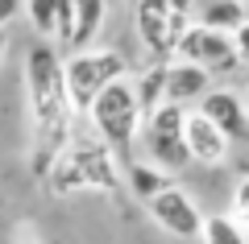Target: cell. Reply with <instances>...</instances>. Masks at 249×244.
<instances>
[{"mask_svg":"<svg viewBox=\"0 0 249 244\" xmlns=\"http://www.w3.org/2000/svg\"><path fill=\"white\" fill-rule=\"evenodd\" d=\"M21 17V4H9V0H0V29H9V21Z\"/></svg>","mask_w":249,"mask_h":244,"instance_id":"obj_20","label":"cell"},{"mask_svg":"<svg viewBox=\"0 0 249 244\" xmlns=\"http://www.w3.org/2000/svg\"><path fill=\"white\" fill-rule=\"evenodd\" d=\"M199 236H204V244H249L232 215H208L204 228H199Z\"/></svg>","mask_w":249,"mask_h":244,"instance_id":"obj_16","label":"cell"},{"mask_svg":"<svg viewBox=\"0 0 249 244\" xmlns=\"http://www.w3.org/2000/svg\"><path fill=\"white\" fill-rule=\"evenodd\" d=\"M54 195H75V191H104L121 195V162L100 145L96 137H71V145L58 153V162L46 174Z\"/></svg>","mask_w":249,"mask_h":244,"instance_id":"obj_2","label":"cell"},{"mask_svg":"<svg viewBox=\"0 0 249 244\" xmlns=\"http://www.w3.org/2000/svg\"><path fill=\"white\" fill-rule=\"evenodd\" d=\"M196 21H199L204 29H216V33H229V37H232V33L249 21V9H245V4H232V0H220V4H208Z\"/></svg>","mask_w":249,"mask_h":244,"instance_id":"obj_15","label":"cell"},{"mask_svg":"<svg viewBox=\"0 0 249 244\" xmlns=\"http://www.w3.org/2000/svg\"><path fill=\"white\" fill-rule=\"evenodd\" d=\"M145 211H150V219L162 232L178 236V240H196L199 228H204V211H199V203L191 199L183 186H166L162 195H154V199L145 203Z\"/></svg>","mask_w":249,"mask_h":244,"instance_id":"obj_8","label":"cell"},{"mask_svg":"<svg viewBox=\"0 0 249 244\" xmlns=\"http://www.w3.org/2000/svg\"><path fill=\"white\" fill-rule=\"evenodd\" d=\"M25 87H29V120L37 132L34 149V174H50V166L58 162V153L71 145V99H67V83H62V58L54 50V42H34L25 54Z\"/></svg>","mask_w":249,"mask_h":244,"instance_id":"obj_1","label":"cell"},{"mask_svg":"<svg viewBox=\"0 0 249 244\" xmlns=\"http://www.w3.org/2000/svg\"><path fill=\"white\" fill-rule=\"evenodd\" d=\"M75 9V33H71V46H75V54L79 50H88L91 42H96V33H100V25H104V4H96V0H79V4H71Z\"/></svg>","mask_w":249,"mask_h":244,"instance_id":"obj_14","label":"cell"},{"mask_svg":"<svg viewBox=\"0 0 249 244\" xmlns=\"http://www.w3.org/2000/svg\"><path fill=\"white\" fill-rule=\"evenodd\" d=\"M175 58L178 62H191V66H199V70H208L212 79L216 75H229L232 66H241L237 54H232V37L229 33H216V29H204L199 21L178 37Z\"/></svg>","mask_w":249,"mask_h":244,"instance_id":"obj_7","label":"cell"},{"mask_svg":"<svg viewBox=\"0 0 249 244\" xmlns=\"http://www.w3.org/2000/svg\"><path fill=\"white\" fill-rule=\"evenodd\" d=\"M245 108H249V96H245Z\"/></svg>","mask_w":249,"mask_h":244,"instance_id":"obj_22","label":"cell"},{"mask_svg":"<svg viewBox=\"0 0 249 244\" xmlns=\"http://www.w3.org/2000/svg\"><path fill=\"white\" fill-rule=\"evenodd\" d=\"M133 25L154 62H175L178 37L196 25V9L191 4H158V0H150V4L133 9Z\"/></svg>","mask_w":249,"mask_h":244,"instance_id":"obj_6","label":"cell"},{"mask_svg":"<svg viewBox=\"0 0 249 244\" xmlns=\"http://www.w3.org/2000/svg\"><path fill=\"white\" fill-rule=\"evenodd\" d=\"M232 219H237V228L245 232L249 240V174L237 182V191H232Z\"/></svg>","mask_w":249,"mask_h":244,"instance_id":"obj_18","label":"cell"},{"mask_svg":"<svg viewBox=\"0 0 249 244\" xmlns=\"http://www.w3.org/2000/svg\"><path fill=\"white\" fill-rule=\"evenodd\" d=\"M88 120H91V129H96V141L121 162V170L133 166L137 162L133 141H137V132H142V112H137V96H133L129 75L100 91L96 104L88 108Z\"/></svg>","mask_w":249,"mask_h":244,"instance_id":"obj_3","label":"cell"},{"mask_svg":"<svg viewBox=\"0 0 249 244\" xmlns=\"http://www.w3.org/2000/svg\"><path fill=\"white\" fill-rule=\"evenodd\" d=\"M183 120H187V108L162 104L142 120V132H137L142 137V149H145V162L154 170H162L166 178H175L178 170L191 166L187 145H183Z\"/></svg>","mask_w":249,"mask_h":244,"instance_id":"obj_5","label":"cell"},{"mask_svg":"<svg viewBox=\"0 0 249 244\" xmlns=\"http://www.w3.org/2000/svg\"><path fill=\"white\" fill-rule=\"evenodd\" d=\"M224 141H249V108H245V96H237L232 87H212L196 108Z\"/></svg>","mask_w":249,"mask_h":244,"instance_id":"obj_9","label":"cell"},{"mask_svg":"<svg viewBox=\"0 0 249 244\" xmlns=\"http://www.w3.org/2000/svg\"><path fill=\"white\" fill-rule=\"evenodd\" d=\"M129 75L121 50H79L71 58H62V83H67V99H71L75 116H88L96 96L112 87L116 79Z\"/></svg>","mask_w":249,"mask_h":244,"instance_id":"obj_4","label":"cell"},{"mask_svg":"<svg viewBox=\"0 0 249 244\" xmlns=\"http://www.w3.org/2000/svg\"><path fill=\"white\" fill-rule=\"evenodd\" d=\"M183 145H187V157L196 162V166L212 170V166H224L229 162V141L196 112V108H187V120H183Z\"/></svg>","mask_w":249,"mask_h":244,"instance_id":"obj_10","label":"cell"},{"mask_svg":"<svg viewBox=\"0 0 249 244\" xmlns=\"http://www.w3.org/2000/svg\"><path fill=\"white\" fill-rule=\"evenodd\" d=\"M71 33H75V9L62 4V0H54V37L71 46Z\"/></svg>","mask_w":249,"mask_h":244,"instance_id":"obj_19","label":"cell"},{"mask_svg":"<svg viewBox=\"0 0 249 244\" xmlns=\"http://www.w3.org/2000/svg\"><path fill=\"white\" fill-rule=\"evenodd\" d=\"M121 174H124V182H129V191H133V195H137L142 203H150L154 195H162L166 186H175V178H166L162 170H154L150 162H133V166H124Z\"/></svg>","mask_w":249,"mask_h":244,"instance_id":"obj_13","label":"cell"},{"mask_svg":"<svg viewBox=\"0 0 249 244\" xmlns=\"http://www.w3.org/2000/svg\"><path fill=\"white\" fill-rule=\"evenodd\" d=\"M129 83H133V96H137V112H142V120L154 112V108L166 104V62H150V66H145L137 79H129Z\"/></svg>","mask_w":249,"mask_h":244,"instance_id":"obj_12","label":"cell"},{"mask_svg":"<svg viewBox=\"0 0 249 244\" xmlns=\"http://www.w3.org/2000/svg\"><path fill=\"white\" fill-rule=\"evenodd\" d=\"M21 17L37 29L42 42H54V0H29V4H21Z\"/></svg>","mask_w":249,"mask_h":244,"instance_id":"obj_17","label":"cell"},{"mask_svg":"<svg viewBox=\"0 0 249 244\" xmlns=\"http://www.w3.org/2000/svg\"><path fill=\"white\" fill-rule=\"evenodd\" d=\"M208 91H212V75L199 66H191V62H166V104L175 108H187L191 99H204Z\"/></svg>","mask_w":249,"mask_h":244,"instance_id":"obj_11","label":"cell"},{"mask_svg":"<svg viewBox=\"0 0 249 244\" xmlns=\"http://www.w3.org/2000/svg\"><path fill=\"white\" fill-rule=\"evenodd\" d=\"M4 54H9V29H0V62H4Z\"/></svg>","mask_w":249,"mask_h":244,"instance_id":"obj_21","label":"cell"}]
</instances>
